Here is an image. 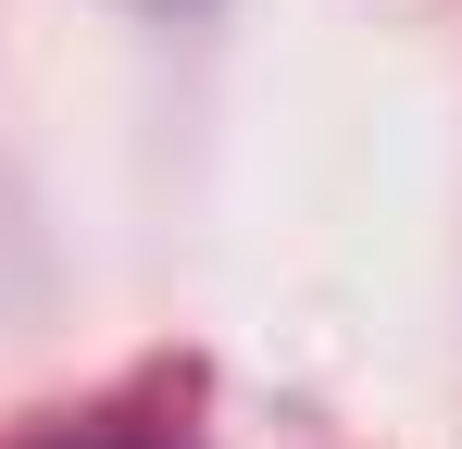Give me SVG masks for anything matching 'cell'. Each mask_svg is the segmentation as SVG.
<instances>
[]
</instances>
